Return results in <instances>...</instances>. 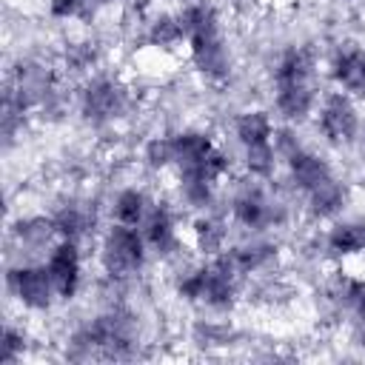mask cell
I'll return each instance as SVG.
<instances>
[{"label": "cell", "mask_w": 365, "mask_h": 365, "mask_svg": "<svg viewBox=\"0 0 365 365\" xmlns=\"http://www.w3.org/2000/svg\"><path fill=\"white\" fill-rule=\"evenodd\" d=\"M319 60L308 46H288L271 68V106L285 125H302L319 103Z\"/></svg>", "instance_id": "obj_1"}, {"label": "cell", "mask_w": 365, "mask_h": 365, "mask_svg": "<svg viewBox=\"0 0 365 365\" xmlns=\"http://www.w3.org/2000/svg\"><path fill=\"white\" fill-rule=\"evenodd\" d=\"M191 68L211 86H220L234 71V54L222 31V14L211 0H180L177 6Z\"/></svg>", "instance_id": "obj_2"}, {"label": "cell", "mask_w": 365, "mask_h": 365, "mask_svg": "<svg viewBox=\"0 0 365 365\" xmlns=\"http://www.w3.org/2000/svg\"><path fill=\"white\" fill-rule=\"evenodd\" d=\"M242 285H245V277L237 271L231 257L222 251L214 257H202V262L185 265L174 282V294L180 302L197 311L222 317L237 308L242 297Z\"/></svg>", "instance_id": "obj_3"}, {"label": "cell", "mask_w": 365, "mask_h": 365, "mask_svg": "<svg viewBox=\"0 0 365 365\" xmlns=\"http://www.w3.org/2000/svg\"><path fill=\"white\" fill-rule=\"evenodd\" d=\"M268 182L271 180H254V177H245V180L234 182L225 217L242 234H268V231L288 222L291 205Z\"/></svg>", "instance_id": "obj_4"}, {"label": "cell", "mask_w": 365, "mask_h": 365, "mask_svg": "<svg viewBox=\"0 0 365 365\" xmlns=\"http://www.w3.org/2000/svg\"><path fill=\"white\" fill-rule=\"evenodd\" d=\"M151 259L148 242L140 228L108 222L97 237V265L111 285L134 282Z\"/></svg>", "instance_id": "obj_5"}, {"label": "cell", "mask_w": 365, "mask_h": 365, "mask_svg": "<svg viewBox=\"0 0 365 365\" xmlns=\"http://www.w3.org/2000/svg\"><path fill=\"white\" fill-rule=\"evenodd\" d=\"M134 106V91L114 74L94 71L80 83L77 111L91 128H111L128 117Z\"/></svg>", "instance_id": "obj_6"}, {"label": "cell", "mask_w": 365, "mask_h": 365, "mask_svg": "<svg viewBox=\"0 0 365 365\" xmlns=\"http://www.w3.org/2000/svg\"><path fill=\"white\" fill-rule=\"evenodd\" d=\"M311 120H314V128H317L319 140L328 148H351V145H356L362 123H365L362 114H359V103L351 94L339 91V88L322 91Z\"/></svg>", "instance_id": "obj_7"}, {"label": "cell", "mask_w": 365, "mask_h": 365, "mask_svg": "<svg viewBox=\"0 0 365 365\" xmlns=\"http://www.w3.org/2000/svg\"><path fill=\"white\" fill-rule=\"evenodd\" d=\"M6 291L26 314H46L60 302L43 259H20L6 268Z\"/></svg>", "instance_id": "obj_8"}, {"label": "cell", "mask_w": 365, "mask_h": 365, "mask_svg": "<svg viewBox=\"0 0 365 365\" xmlns=\"http://www.w3.org/2000/svg\"><path fill=\"white\" fill-rule=\"evenodd\" d=\"M282 168H285V182L291 185V191L299 200H305L308 194L319 191L322 185H328L331 180L339 177V171L334 168V163L325 154H319L317 148L305 145V143L299 148H294L282 160Z\"/></svg>", "instance_id": "obj_9"}, {"label": "cell", "mask_w": 365, "mask_h": 365, "mask_svg": "<svg viewBox=\"0 0 365 365\" xmlns=\"http://www.w3.org/2000/svg\"><path fill=\"white\" fill-rule=\"evenodd\" d=\"M43 262H46V271H48V277L54 282V291H57L60 302L77 299V294L83 288V265H86V259H83V242L63 240L60 237L46 251Z\"/></svg>", "instance_id": "obj_10"}, {"label": "cell", "mask_w": 365, "mask_h": 365, "mask_svg": "<svg viewBox=\"0 0 365 365\" xmlns=\"http://www.w3.org/2000/svg\"><path fill=\"white\" fill-rule=\"evenodd\" d=\"M145 242H148V251L163 259V262H174L182 257V234H180V217H177V208L171 202H163L157 200L148 211V217L143 220L140 225Z\"/></svg>", "instance_id": "obj_11"}, {"label": "cell", "mask_w": 365, "mask_h": 365, "mask_svg": "<svg viewBox=\"0 0 365 365\" xmlns=\"http://www.w3.org/2000/svg\"><path fill=\"white\" fill-rule=\"evenodd\" d=\"M325 77L331 88H339L356 103H365V46L339 43L325 60Z\"/></svg>", "instance_id": "obj_12"}, {"label": "cell", "mask_w": 365, "mask_h": 365, "mask_svg": "<svg viewBox=\"0 0 365 365\" xmlns=\"http://www.w3.org/2000/svg\"><path fill=\"white\" fill-rule=\"evenodd\" d=\"M225 254L231 257V262L237 265V271L251 279L257 274H268L277 259H279V245L274 240H268L265 234H245L242 240L231 242L225 248Z\"/></svg>", "instance_id": "obj_13"}, {"label": "cell", "mask_w": 365, "mask_h": 365, "mask_svg": "<svg viewBox=\"0 0 365 365\" xmlns=\"http://www.w3.org/2000/svg\"><path fill=\"white\" fill-rule=\"evenodd\" d=\"M322 251L339 262L365 257V217H336L322 234Z\"/></svg>", "instance_id": "obj_14"}, {"label": "cell", "mask_w": 365, "mask_h": 365, "mask_svg": "<svg viewBox=\"0 0 365 365\" xmlns=\"http://www.w3.org/2000/svg\"><path fill=\"white\" fill-rule=\"evenodd\" d=\"M231 134H234V143L240 145V151L259 148V145L274 143L277 120H274V114L268 108H257V106L254 108H242L231 120Z\"/></svg>", "instance_id": "obj_15"}, {"label": "cell", "mask_w": 365, "mask_h": 365, "mask_svg": "<svg viewBox=\"0 0 365 365\" xmlns=\"http://www.w3.org/2000/svg\"><path fill=\"white\" fill-rule=\"evenodd\" d=\"M11 240L23 248V254H43L60 240L51 214H23L11 222Z\"/></svg>", "instance_id": "obj_16"}, {"label": "cell", "mask_w": 365, "mask_h": 365, "mask_svg": "<svg viewBox=\"0 0 365 365\" xmlns=\"http://www.w3.org/2000/svg\"><path fill=\"white\" fill-rule=\"evenodd\" d=\"M54 225H57V234L63 240H77V242H86L94 231H97V208L94 202L88 200H66L60 202L54 211Z\"/></svg>", "instance_id": "obj_17"}, {"label": "cell", "mask_w": 365, "mask_h": 365, "mask_svg": "<svg viewBox=\"0 0 365 365\" xmlns=\"http://www.w3.org/2000/svg\"><path fill=\"white\" fill-rule=\"evenodd\" d=\"M348 205H351V185H348L342 177L331 180L328 185H322L319 191H314V194H308V197L302 200L305 217H308L311 222H325V225H328L331 220L342 217Z\"/></svg>", "instance_id": "obj_18"}, {"label": "cell", "mask_w": 365, "mask_h": 365, "mask_svg": "<svg viewBox=\"0 0 365 365\" xmlns=\"http://www.w3.org/2000/svg\"><path fill=\"white\" fill-rule=\"evenodd\" d=\"M191 245L202 257L222 254L231 245V220L217 214V211L194 214V220H191Z\"/></svg>", "instance_id": "obj_19"}, {"label": "cell", "mask_w": 365, "mask_h": 365, "mask_svg": "<svg viewBox=\"0 0 365 365\" xmlns=\"http://www.w3.org/2000/svg\"><path fill=\"white\" fill-rule=\"evenodd\" d=\"M154 202L157 200L148 194V188L131 182V185H123V188H117L111 194V200H108V217H111V222H123V225L140 228Z\"/></svg>", "instance_id": "obj_20"}, {"label": "cell", "mask_w": 365, "mask_h": 365, "mask_svg": "<svg viewBox=\"0 0 365 365\" xmlns=\"http://www.w3.org/2000/svg\"><path fill=\"white\" fill-rule=\"evenodd\" d=\"M143 40L157 48V51H174L180 46H185V34H182V23L177 9H157L143 20Z\"/></svg>", "instance_id": "obj_21"}, {"label": "cell", "mask_w": 365, "mask_h": 365, "mask_svg": "<svg viewBox=\"0 0 365 365\" xmlns=\"http://www.w3.org/2000/svg\"><path fill=\"white\" fill-rule=\"evenodd\" d=\"M100 66V46L91 37H71L60 48V71L68 77H88Z\"/></svg>", "instance_id": "obj_22"}, {"label": "cell", "mask_w": 365, "mask_h": 365, "mask_svg": "<svg viewBox=\"0 0 365 365\" xmlns=\"http://www.w3.org/2000/svg\"><path fill=\"white\" fill-rule=\"evenodd\" d=\"M143 165L148 171H171L174 165V145H171V131H163V134H154L143 143Z\"/></svg>", "instance_id": "obj_23"}, {"label": "cell", "mask_w": 365, "mask_h": 365, "mask_svg": "<svg viewBox=\"0 0 365 365\" xmlns=\"http://www.w3.org/2000/svg\"><path fill=\"white\" fill-rule=\"evenodd\" d=\"M29 351V334L23 325H14L11 319L3 325V339H0V362L3 365H14L26 356Z\"/></svg>", "instance_id": "obj_24"}, {"label": "cell", "mask_w": 365, "mask_h": 365, "mask_svg": "<svg viewBox=\"0 0 365 365\" xmlns=\"http://www.w3.org/2000/svg\"><path fill=\"white\" fill-rule=\"evenodd\" d=\"M91 14H94V9L88 0H48V17L51 20L74 23V20H86Z\"/></svg>", "instance_id": "obj_25"}, {"label": "cell", "mask_w": 365, "mask_h": 365, "mask_svg": "<svg viewBox=\"0 0 365 365\" xmlns=\"http://www.w3.org/2000/svg\"><path fill=\"white\" fill-rule=\"evenodd\" d=\"M88 3H91L94 11H100V9H106V6H114L117 0H88Z\"/></svg>", "instance_id": "obj_26"}, {"label": "cell", "mask_w": 365, "mask_h": 365, "mask_svg": "<svg viewBox=\"0 0 365 365\" xmlns=\"http://www.w3.org/2000/svg\"><path fill=\"white\" fill-rule=\"evenodd\" d=\"M356 145L362 148V154H365V123H362V131H359V140H356Z\"/></svg>", "instance_id": "obj_27"}, {"label": "cell", "mask_w": 365, "mask_h": 365, "mask_svg": "<svg viewBox=\"0 0 365 365\" xmlns=\"http://www.w3.org/2000/svg\"><path fill=\"white\" fill-rule=\"evenodd\" d=\"M359 3H362V6H365V0H359Z\"/></svg>", "instance_id": "obj_28"}]
</instances>
